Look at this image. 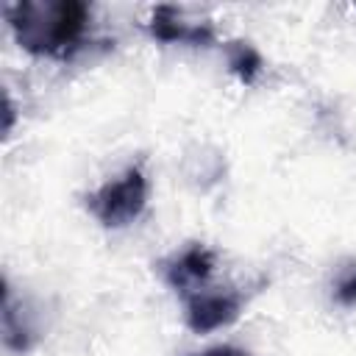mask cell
I'll use <instances>...</instances> for the list:
<instances>
[{
    "label": "cell",
    "instance_id": "cell-1",
    "mask_svg": "<svg viewBox=\"0 0 356 356\" xmlns=\"http://www.w3.org/2000/svg\"><path fill=\"white\" fill-rule=\"evenodd\" d=\"M17 44L33 56H72L89 25V6L81 0H19L6 6Z\"/></svg>",
    "mask_w": 356,
    "mask_h": 356
},
{
    "label": "cell",
    "instance_id": "cell-2",
    "mask_svg": "<svg viewBox=\"0 0 356 356\" xmlns=\"http://www.w3.org/2000/svg\"><path fill=\"white\" fill-rule=\"evenodd\" d=\"M147 203V178L139 167H128L117 181L103 184L86 197L89 211L106 228H122L134 222Z\"/></svg>",
    "mask_w": 356,
    "mask_h": 356
},
{
    "label": "cell",
    "instance_id": "cell-3",
    "mask_svg": "<svg viewBox=\"0 0 356 356\" xmlns=\"http://www.w3.org/2000/svg\"><path fill=\"white\" fill-rule=\"evenodd\" d=\"M239 309H242V298L236 292H228V289L203 292V289H197L186 298V325L197 334H209L214 328L234 323L239 317Z\"/></svg>",
    "mask_w": 356,
    "mask_h": 356
},
{
    "label": "cell",
    "instance_id": "cell-4",
    "mask_svg": "<svg viewBox=\"0 0 356 356\" xmlns=\"http://www.w3.org/2000/svg\"><path fill=\"white\" fill-rule=\"evenodd\" d=\"M147 31L159 42H178V44H211L217 39L209 22H186L181 11L172 6H156Z\"/></svg>",
    "mask_w": 356,
    "mask_h": 356
},
{
    "label": "cell",
    "instance_id": "cell-5",
    "mask_svg": "<svg viewBox=\"0 0 356 356\" xmlns=\"http://www.w3.org/2000/svg\"><path fill=\"white\" fill-rule=\"evenodd\" d=\"M211 270H214V253L203 245H192L164 267V278L172 289L186 292L189 298L192 292H197L200 284H206Z\"/></svg>",
    "mask_w": 356,
    "mask_h": 356
},
{
    "label": "cell",
    "instance_id": "cell-6",
    "mask_svg": "<svg viewBox=\"0 0 356 356\" xmlns=\"http://www.w3.org/2000/svg\"><path fill=\"white\" fill-rule=\"evenodd\" d=\"M228 67L242 83H253L261 72V56L248 42H231L228 44Z\"/></svg>",
    "mask_w": 356,
    "mask_h": 356
},
{
    "label": "cell",
    "instance_id": "cell-7",
    "mask_svg": "<svg viewBox=\"0 0 356 356\" xmlns=\"http://www.w3.org/2000/svg\"><path fill=\"white\" fill-rule=\"evenodd\" d=\"M337 300L342 306H353L356 303V264H345V270L337 275Z\"/></svg>",
    "mask_w": 356,
    "mask_h": 356
},
{
    "label": "cell",
    "instance_id": "cell-8",
    "mask_svg": "<svg viewBox=\"0 0 356 356\" xmlns=\"http://www.w3.org/2000/svg\"><path fill=\"white\" fill-rule=\"evenodd\" d=\"M3 117H6V122H3V136H8V134H11V128H14V106H11L8 92L3 95Z\"/></svg>",
    "mask_w": 356,
    "mask_h": 356
},
{
    "label": "cell",
    "instance_id": "cell-9",
    "mask_svg": "<svg viewBox=\"0 0 356 356\" xmlns=\"http://www.w3.org/2000/svg\"><path fill=\"white\" fill-rule=\"evenodd\" d=\"M197 356H250V353H245V350H239V348L220 345V348H209V350H203V353H197Z\"/></svg>",
    "mask_w": 356,
    "mask_h": 356
}]
</instances>
